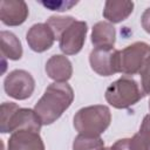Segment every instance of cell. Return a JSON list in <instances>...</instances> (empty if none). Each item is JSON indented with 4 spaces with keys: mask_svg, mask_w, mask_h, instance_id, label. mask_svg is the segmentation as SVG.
Here are the masks:
<instances>
[{
    "mask_svg": "<svg viewBox=\"0 0 150 150\" xmlns=\"http://www.w3.org/2000/svg\"><path fill=\"white\" fill-rule=\"evenodd\" d=\"M74 100L73 88L67 82L50 83L41 98L34 107V111L39 116L42 125L54 123L70 107Z\"/></svg>",
    "mask_w": 150,
    "mask_h": 150,
    "instance_id": "1",
    "label": "cell"
},
{
    "mask_svg": "<svg viewBox=\"0 0 150 150\" xmlns=\"http://www.w3.org/2000/svg\"><path fill=\"white\" fill-rule=\"evenodd\" d=\"M42 123L34 109L20 108L14 102H4L0 110V131L2 134L18 130H32L39 132Z\"/></svg>",
    "mask_w": 150,
    "mask_h": 150,
    "instance_id": "2",
    "label": "cell"
},
{
    "mask_svg": "<svg viewBox=\"0 0 150 150\" xmlns=\"http://www.w3.org/2000/svg\"><path fill=\"white\" fill-rule=\"evenodd\" d=\"M111 122V112L107 105L95 104L81 108L74 116V128L80 135L100 137Z\"/></svg>",
    "mask_w": 150,
    "mask_h": 150,
    "instance_id": "3",
    "label": "cell"
},
{
    "mask_svg": "<svg viewBox=\"0 0 150 150\" xmlns=\"http://www.w3.org/2000/svg\"><path fill=\"white\" fill-rule=\"evenodd\" d=\"M146 94L142 86L132 77L124 75L105 89V101L116 109H127L135 105Z\"/></svg>",
    "mask_w": 150,
    "mask_h": 150,
    "instance_id": "4",
    "label": "cell"
},
{
    "mask_svg": "<svg viewBox=\"0 0 150 150\" xmlns=\"http://www.w3.org/2000/svg\"><path fill=\"white\" fill-rule=\"evenodd\" d=\"M148 57H150V45L145 42L129 45L118 50V70L128 76L139 73Z\"/></svg>",
    "mask_w": 150,
    "mask_h": 150,
    "instance_id": "5",
    "label": "cell"
},
{
    "mask_svg": "<svg viewBox=\"0 0 150 150\" xmlns=\"http://www.w3.org/2000/svg\"><path fill=\"white\" fill-rule=\"evenodd\" d=\"M4 89L8 96L15 100H26L32 96L35 89V81L28 71L15 69L5 77Z\"/></svg>",
    "mask_w": 150,
    "mask_h": 150,
    "instance_id": "6",
    "label": "cell"
},
{
    "mask_svg": "<svg viewBox=\"0 0 150 150\" xmlns=\"http://www.w3.org/2000/svg\"><path fill=\"white\" fill-rule=\"evenodd\" d=\"M91 69L101 76H110L118 70V50L114 47H95L89 54Z\"/></svg>",
    "mask_w": 150,
    "mask_h": 150,
    "instance_id": "7",
    "label": "cell"
},
{
    "mask_svg": "<svg viewBox=\"0 0 150 150\" xmlns=\"http://www.w3.org/2000/svg\"><path fill=\"white\" fill-rule=\"evenodd\" d=\"M88 27L84 21L75 20L60 36L59 47L64 55L77 54L86 41Z\"/></svg>",
    "mask_w": 150,
    "mask_h": 150,
    "instance_id": "8",
    "label": "cell"
},
{
    "mask_svg": "<svg viewBox=\"0 0 150 150\" xmlns=\"http://www.w3.org/2000/svg\"><path fill=\"white\" fill-rule=\"evenodd\" d=\"M28 6L22 0H1L0 20L6 26L22 25L28 16Z\"/></svg>",
    "mask_w": 150,
    "mask_h": 150,
    "instance_id": "9",
    "label": "cell"
},
{
    "mask_svg": "<svg viewBox=\"0 0 150 150\" xmlns=\"http://www.w3.org/2000/svg\"><path fill=\"white\" fill-rule=\"evenodd\" d=\"M26 40L32 50L42 53L53 46L55 36L47 23H35L28 29Z\"/></svg>",
    "mask_w": 150,
    "mask_h": 150,
    "instance_id": "10",
    "label": "cell"
},
{
    "mask_svg": "<svg viewBox=\"0 0 150 150\" xmlns=\"http://www.w3.org/2000/svg\"><path fill=\"white\" fill-rule=\"evenodd\" d=\"M7 150H45V144L36 131L32 130H18L12 132Z\"/></svg>",
    "mask_w": 150,
    "mask_h": 150,
    "instance_id": "11",
    "label": "cell"
},
{
    "mask_svg": "<svg viewBox=\"0 0 150 150\" xmlns=\"http://www.w3.org/2000/svg\"><path fill=\"white\" fill-rule=\"evenodd\" d=\"M46 73L55 82H67L73 74L71 62L64 55H53L46 63Z\"/></svg>",
    "mask_w": 150,
    "mask_h": 150,
    "instance_id": "12",
    "label": "cell"
},
{
    "mask_svg": "<svg viewBox=\"0 0 150 150\" xmlns=\"http://www.w3.org/2000/svg\"><path fill=\"white\" fill-rule=\"evenodd\" d=\"M134 11L132 1L108 0L104 4L103 16L110 23H120L124 21Z\"/></svg>",
    "mask_w": 150,
    "mask_h": 150,
    "instance_id": "13",
    "label": "cell"
},
{
    "mask_svg": "<svg viewBox=\"0 0 150 150\" xmlns=\"http://www.w3.org/2000/svg\"><path fill=\"white\" fill-rule=\"evenodd\" d=\"M116 41V30L112 23L98 21L91 30V43L95 47H114Z\"/></svg>",
    "mask_w": 150,
    "mask_h": 150,
    "instance_id": "14",
    "label": "cell"
},
{
    "mask_svg": "<svg viewBox=\"0 0 150 150\" xmlns=\"http://www.w3.org/2000/svg\"><path fill=\"white\" fill-rule=\"evenodd\" d=\"M0 49L1 56L8 60H20L22 56V46L15 34L8 30H1L0 33Z\"/></svg>",
    "mask_w": 150,
    "mask_h": 150,
    "instance_id": "15",
    "label": "cell"
},
{
    "mask_svg": "<svg viewBox=\"0 0 150 150\" xmlns=\"http://www.w3.org/2000/svg\"><path fill=\"white\" fill-rule=\"evenodd\" d=\"M73 150H105V146L101 137H90L79 134L73 142Z\"/></svg>",
    "mask_w": 150,
    "mask_h": 150,
    "instance_id": "16",
    "label": "cell"
},
{
    "mask_svg": "<svg viewBox=\"0 0 150 150\" xmlns=\"http://www.w3.org/2000/svg\"><path fill=\"white\" fill-rule=\"evenodd\" d=\"M75 21L73 16H59V15H53L47 20V25L52 29L55 39H60L61 34Z\"/></svg>",
    "mask_w": 150,
    "mask_h": 150,
    "instance_id": "17",
    "label": "cell"
},
{
    "mask_svg": "<svg viewBox=\"0 0 150 150\" xmlns=\"http://www.w3.org/2000/svg\"><path fill=\"white\" fill-rule=\"evenodd\" d=\"M131 150H150V131L139 129L132 138H130Z\"/></svg>",
    "mask_w": 150,
    "mask_h": 150,
    "instance_id": "18",
    "label": "cell"
},
{
    "mask_svg": "<svg viewBox=\"0 0 150 150\" xmlns=\"http://www.w3.org/2000/svg\"><path fill=\"white\" fill-rule=\"evenodd\" d=\"M40 5L43 7L50 9V11H57V12H64L77 5V1H70V0H60V1H39Z\"/></svg>",
    "mask_w": 150,
    "mask_h": 150,
    "instance_id": "19",
    "label": "cell"
},
{
    "mask_svg": "<svg viewBox=\"0 0 150 150\" xmlns=\"http://www.w3.org/2000/svg\"><path fill=\"white\" fill-rule=\"evenodd\" d=\"M141 80H142V88L144 90L145 94H150V57H148V60L144 62L141 71Z\"/></svg>",
    "mask_w": 150,
    "mask_h": 150,
    "instance_id": "20",
    "label": "cell"
},
{
    "mask_svg": "<svg viewBox=\"0 0 150 150\" xmlns=\"http://www.w3.org/2000/svg\"><path fill=\"white\" fill-rule=\"evenodd\" d=\"M109 150H131L130 149V138H122L116 141Z\"/></svg>",
    "mask_w": 150,
    "mask_h": 150,
    "instance_id": "21",
    "label": "cell"
},
{
    "mask_svg": "<svg viewBox=\"0 0 150 150\" xmlns=\"http://www.w3.org/2000/svg\"><path fill=\"white\" fill-rule=\"evenodd\" d=\"M141 23H142L143 29H144L148 34H150V7L146 8V9L143 12V14H142V16H141Z\"/></svg>",
    "mask_w": 150,
    "mask_h": 150,
    "instance_id": "22",
    "label": "cell"
},
{
    "mask_svg": "<svg viewBox=\"0 0 150 150\" xmlns=\"http://www.w3.org/2000/svg\"><path fill=\"white\" fill-rule=\"evenodd\" d=\"M139 129H144V130H148L150 131V114L145 115L143 121H142V124H141V128Z\"/></svg>",
    "mask_w": 150,
    "mask_h": 150,
    "instance_id": "23",
    "label": "cell"
},
{
    "mask_svg": "<svg viewBox=\"0 0 150 150\" xmlns=\"http://www.w3.org/2000/svg\"><path fill=\"white\" fill-rule=\"evenodd\" d=\"M149 109H150V100H149Z\"/></svg>",
    "mask_w": 150,
    "mask_h": 150,
    "instance_id": "24",
    "label": "cell"
},
{
    "mask_svg": "<svg viewBox=\"0 0 150 150\" xmlns=\"http://www.w3.org/2000/svg\"><path fill=\"white\" fill-rule=\"evenodd\" d=\"M105 150H109V148H105Z\"/></svg>",
    "mask_w": 150,
    "mask_h": 150,
    "instance_id": "25",
    "label": "cell"
}]
</instances>
